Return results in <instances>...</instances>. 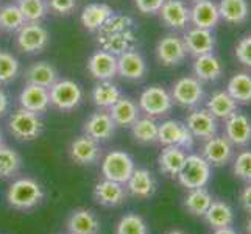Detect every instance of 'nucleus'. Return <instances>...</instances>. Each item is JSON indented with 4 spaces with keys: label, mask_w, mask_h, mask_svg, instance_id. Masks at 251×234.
<instances>
[{
    "label": "nucleus",
    "mask_w": 251,
    "mask_h": 234,
    "mask_svg": "<svg viewBox=\"0 0 251 234\" xmlns=\"http://www.w3.org/2000/svg\"><path fill=\"white\" fill-rule=\"evenodd\" d=\"M44 189L34 178L22 177L14 180L6 190V203L16 211L27 212L38 208L44 200Z\"/></svg>",
    "instance_id": "nucleus-1"
},
{
    "label": "nucleus",
    "mask_w": 251,
    "mask_h": 234,
    "mask_svg": "<svg viewBox=\"0 0 251 234\" xmlns=\"http://www.w3.org/2000/svg\"><path fill=\"white\" fill-rule=\"evenodd\" d=\"M44 122L41 120L39 114H34L27 109H16L11 112L8 119V131L14 139L21 142H31L42 134Z\"/></svg>",
    "instance_id": "nucleus-2"
},
{
    "label": "nucleus",
    "mask_w": 251,
    "mask_h": 234,
    "mask_svg": "<svg viewBox=\"0 0 251 234\" xmlns=\"http://www.w3.org/2000/svg\"><path fill=\"white\" fill-rule=\"evenodd\" d=\"M50 95V106L58 111H74L83 102V89L81 86L74 80H58L49 88Z\"/></svg>",
    "instance_id": "nucleus-3"
},
{
    "label": "nucleus",
    "mask_w": 251,
    "mask_h": 234,
    "mask_svg": "<svg viewBox=\"0 0 251 234\" xmlns=\"http://www.w3.org/2000/svg\"><path fill=\"white\" fill-rule=\"evenodd\" d=\"M211 164L207 162L201 155H187L183 169L178 173V181L179 184L190 189H198L204 187L211 180Z\"/></svg>",
    "instance_id": "nucleus-4"
},
{
    "label": "nucleus",
    "mask_w": 251,
    "mask_h": 234,
    "mask_svg": "<svg viewBox=\"0 0 251 234\" xmlns=\"http://www.w3.org/2000/svg\"><path fill=\"white\" fill-rule=\"evenodd\" d=\"M139 109L149 117H164L170 114V111L173 108V100L170 91L164 89L159 84H153L150 88H145L141 95H139Z\"/></svg>",
    "instance_id": "nucleus-5"
},
{
    "label": "nucleus",
    "mask_w": 251,
    "mask_h": 234,
    "mask_svg": "<svg viewBox=\"0 0 251 234\" xmlns=\"http://www.w3.org/2000/svg\"><path fill=\"white\" fill-rule=\"evenodd\" d=\"M50 34L41 22H25L16 31V47L22 53L36 55L49 46Z\"/></svg>",
    "instance_id": "nucleus-6"
},
{
    "label": "nucleus",
    "mask_w": 251,
    "mask_h": 234,
    "mask_svg": "<svg viewBox=\"0 0 251 234\" xmlns=\"http://www.w3.org/2000/svg\"><path fill=\"white\" fill-rule=\"evenodd\" d=\"M170 95L173 103L183 108H198L204 100V88L195 77H181L172 84Z\"/></svg>",
    "instance_id": "nucleus-7"
},
{
    "label": "nucleus",
    "mask_w": 251,
    "mask_h": 234,
    "mask_svg": "<svg viewBox=\"0 0 251 234\" xmlns=\"http://www.w3.org/2000/svg\"><path fill=\"white\" fill-rule=\"evenodd\" d=\"M134 159L131 155L122 150L109 152L101 162V175L106 180L116 181V183L125 184L134 172Z\"/></svg>",
    "instance_id": "nucleus-8"
},
{
    "label": "nucleus",
    "mask_w": 251,
    "mask_h": 234,
    "mask_svg": "<svg viewBox=\"0 0 251 234\" xmlns=\"http://www.w3.org/2000/svg\"><path fill=\"white\" fill-rule=\"evenodd\" d=\"M158 142L164 147H179L183 150H190L195 144V137L189 131L186 124L170 119L159 125Z\"/></svg>",
    "instance_id": "nucleus-9"
},
{
    "label": "nucleus",
    "mask_w": 251,
    "mask_h": 234,
    "mask_svg": "<svg viewBox=\"0 0 251 234\" xmlns=\"http://www.w3.org/2000/svg\"><path fill=\"white\" fill-rule=\"evenodd\" d=\"M154 52H156L158 61L166 67L179 66L181 63H184L187 56V49L184 46L183 38L175 33L166 34L164 38H161Z\"/></svg>",
    "instance_id": "nucleus-10"
},
{
    "label": "nucleus",
    "mask_w": 251,
    "mask_h": 234,
    "mask_svg": "<svg viewBox=\"0 0 251 234\" xmlns=\"http://www.w3.org/2000/svg\"><path fill=\"white\" fill-rule=\"evenodd\" d=\"M186 127L195 139L207 141L219 133V120L206 108H194L186 117Z\"/></svg>",
    "instance_id": "nucleus-11"
},
{
    "label": "nucleus",
    "mask_w": 251,
    "mask_h": 234,
    "mask_svg": "<svg viewBox=\"0 0 251 234\" xmlns=\"http://www.w3.org/2000/svg\"><path fill=\"white\" fill-rule=\"evenodd\" d=\"M149 72L145 58L136 49L126 50L117 56V75L128 81H141Z\"/></svg>",
    "instance_id": "nucleus-12"
},
{
    "label": "nucleus",
    "mask_w": 251,
    "mask_h": 234,
    "mask_svg": "<svg viewBox=\"0 0 251 234\" xmlns=\"http://www.w3.org/2000/svg\"><path fill=\"white\" fill-rule=\"evenodd\" d=\"M158 14L162 24L173 31H184L190 24V6L184 0H166Z\"/></svg>",
    "instance_id": "nucleus-13"
},
{
    "label": "nucleus",
    "mask_w": 251,
    "mask_h": 234,
    "mask_svg": "<svg viewBox=\"0 0 251 234\" xmlns=\"http://www.w3.org/2000/svg\"><path fill=\"white\" fill-rule=\"evenodd\" d=\"M97 42L101 50L109 52V53L119 56L120 53H124V52L134 49L137 42L136 28L111 31V33H97Z\"/></svg>",
    "instance_id": "nucleus-14"
},
{
    "label": "nucleus",
    "mask_w": 251,
    "mask_h": 234,
    "mask_svg": "<svg viewBox=\"0 0 251 234\" xmlns=\"http://www.w3.org/2000/svg\"><path fill=\"white\" fill-rule=\"evenodd\" d=\"M226 139L236 147H245L251 142V119L244 112L236 111L225 120V134Z\"/></svg>",
    "instance_id": "nucleus-15"
},
{
    "label": "nucleus",
    "mask_w": 251,
    "mask_h": 234,
    "mask_svg": "<svg viewBox=\"0 0 251 234\" xmlns=\"http://www.w3.org/2000/svg\"><path fill=\"white\" fill-rule=\"evenodd\" d=\"M183 41L187 49V53L194 56L214 53L215 44H217V39H215V34L212 33V30L197 28V27L186 30Z\"/></svg>",
    "instance_id": "nucleus-16"
},
{
    "label": "nucleus",
    "mask_w": 251,
    "mask_h": 234,
    "mask_svg": "<svg viewBox=\"0 0 251 234\" xmlns=\"http://www.w3.org/2000/svg\"><path fill=\"white\" fill-rule=\"evenodd\" d=\"M66 227L69 234H100L101 223L92 209L76 208L67 217Z\"/></svg>",
    "instance_id": "nucleus-17"
},
{
    "label": "nucleus",
    "mask_w": 251,
    "mask_h": 234,
    "mask_svg": "<svg viewBox=\"0 0 251 234\" xmlns=\"http://www.w3.org/2000/svg\"><path fill=\"white\" fill-rule=\"evenodd\" d=\"M69 155H71L72 161H75L80 166H89L100 159L101 156V147L100 142H97L92 137L81 134L75 137L69 147Z\"/></svg>",
    "instance_id": "nucleus-18"
},
{
    "label": "nucleus",
    "mask_w": 251,
    "mask_h": 234,
    "mask_svg": "<svg viewBox=\"0 0 251 234\" xmlns=\"http://www.w3.org/2000/svg\"><path fill=\"white\" fill-rule=\"evenodd\" d=\"M116 133V124L112 122L108 111H97L91 114L83 125V134L92 137L97 142L109 141Z\"/></svg>",
    "instance_id": "nucleus-19"
},
{
    "label": "nucleus",
    "mask_w": 251,
    "mask_h": 234,
    "mask_svg": "<svg viewBox=\"0 0 251 234\" xmlns=\"http://www.w3.org/2000/svg\"><path fill=\"white\" fill-rule=\"evenodd\" d=\"M234 153V145H232L225 136L215 134L211 139L204 141L201 156L214 167H222L228 164Z\"/></svg>",
    "instance_id": "nucleus-20"
},
{
    "label": "nucleus",
    "mask_w": 251,
    "mask_h": 234,
    "mask_svg": "<svg viewBox=\"0 0 251 234\" xmlns=\"http://www.w3.org/2000/svg\"><path fill=\"white\" fill-rule=\"evenodd\" d=\"M126 187L125 184L116 183L111 180H101L94 187V200L101 206L116 208L126 202Z\"/></svg>",
    "instance_id": "nucleus-21"
},
{
    "label": "nucleus",
    "mask_w": 251,
    "mask_h": 234,
    "mask_svg": "<svg viewBox=\"0 0 251 234\" xmlns=\"http://www.w3.org/2000/svg\"><path fill=\"white\" fill-rule=\"evenodd\" d=\"M220 21L219 6L212 0H198L190 6V24L197 28L214 30Z\"/></svg>",
    "instance_id": "nucleus-22"
},
{
    "label": "nucleus",
    "mask_w": 251,
    "mask_h": 234,
    "mask_svg": "<svg viewBox=\"0 0 251 234\" xmlns=\"http://www.w3.org/2000/svg\"><path fill=\"white\" fill-rule=\"evenodd\" d=\"M88 71L99 81L112 80L117 75V56L105 50H97L88 59Z\"/></svg>",
    "instance_id": "nucleus-23"
},
{
    "label": "nucleus",
    "mask_w": 251,
    "mask_h": 234,
    "mask_svg": "<svg viewBox=\"0 0 251 234\" xmlns=\"http://www.w3.org/2000/svg\"><path fill=\"white\" fill-rule=\"evenodd\" d=\"M125 187L131 197L139 198V200H147L156 192L158 183L149 169H134L131 177L125 183Z\"/></svg>",
    "instance_id": "nucleus-24"
},
{
    "label": "nucleus",
    "mask_w": 251,
    "mask_h": 234,
    "mask_svg": "<svg viewBox=\"0 0 251 234\" xmlns=\"http://www.w3.org/2000/svg\"><path fill=\"white\" fill-rule=\"evenodd\" d=\"M19 106L22 109L31 111L34 114H44L50 108V95L47 88L34 84H25L19 94Z\"/></svg>",
    "instance_id": "nucleus-25"
},
{
    "label": "nucleus",
    "mask_w": 251,
    "mask_h": 234,
    "mask_svg": "<svg viewBox=\"0 0 251 234\" xmlns=\"http://www.w3.org/2000/svg\"><path fill=\"white\" fill-rule=\"evenodd\" d=\"M192 72L197 80H200L201 83H212L222 78L223 64L220 61V58L214 53L195 56L192 64Z\"/></svg>",
    "instance_id": "nucleus-26"
},
{
    "label": "nucleus",
    "mask_w": 251,
    "mask_h": 234,
    "mask_svg": "<svg viewBox=\"0 0 251 234\" xmlns=\"http://www.w3.org/2000/svg\"><path fill=\"white\" fill-rule=\"evenodd\" d=\"M109 116L112 119V122L116 124V127H120V128H129L131 127L137 119H139V114H141V109H139V105L131 100L129 97H120L114 105H112L109 109Z\"/></svg>",
    "instance_id": "nucleus-27"
},
{
    "label": "nucleus",
    "mask_w": 251,
    "mask_h": 234,
    "mask_svg": "<svg viewBox=\"0 0 251 234\" xmlns=\"http://www.w3.org/2000/svg\"><path fill=\"white\" fill-rule=\"evenodd\" d=\"M24 80L27 84H34L49 89L59 78H58V71L53 64L49 61H38L25 69Z\"/></svg>",
    "instance_id": "nucleus-28"
},
{
    "label": "nucleus",
    "mask_w": 251,
    "mask_h": 234,
    "mask_svg": "<svg viewBox=\"0 0 251 234\" xmlns=\"http://www.w3.org/2000/svg\"><path fill=\"white\" fill-rule=\"evenodd\" d=\"M112 13H114L112 8L106 3H89L83 8L80 21L88 31L97 33L103 27V24L112 16Z\"/></svg>",
    "instance_id": "nucleus-29"
},
{
    "label": "nucleus",
    "mask_w": 251,
    "mask_h": 234,
    "mask_svg": "<svg viewBox=\"0 0 251 234\" xmlns=\"http://www.w3.org/2000/svg\"><path fill=\"white\" fill-rule=\"evenodd\" d=\"M217 6L220 19L229 25H242L250 17L248 0H220Z\"/></svg>",
    "instance_id": "nucleus-30"
},
{
    "label": "nucleus",
    "mask_w": 251,
    "mask_h": 234,
    "mask_svg": "<svg viewBox=\"0 0 251 234\" xmlns=\"http://www.w3.org/2000/svg\"><path fill=\"white\" fill-rule=\"evenodd\" d=\"M237 102L231 97L228 91H215L206 102V109L217 120H226L237 111Z\"/></svg>",
    "instance_id": "nucleus-31"
},
{
    "label": "nucleus",
    "mask_w": 251,
    "mask_h": 234,
    "mask_svg": "<svg viewBox=\"0 0 251 234\" xmlns=\"http://www.w3.org/2000/svg\"><path fill=\"white\" fill-rule=\"evenodd\" d=\"M186 152L179 147H164L158 156V166L164 175L175 178L183 169L186 161Z\"/></svg>",
    "instance_id": "nucleus-32"
},
{
    "label": "nucleus",
    "mask_w": 251,
    "mask_h": 234,
    "mask_svg": "<svg viewBox=\"0 0 251 234\" xmlns=\"http://www.w3.org/2000/svg\"><path fill=\"white\" fill-rule=\"evenodd\" d=\"M203 217L209 223V227L214 230L226 228V227H231L232 222H234V211H232V208L228 203L214 200L211 206L207 208V211Z\"/></svg>",
    "instance_id": "nucleus-33"
},
{
    "label": "nucleus",
    "mask_w": 251,
    "mask_h": 234,
    "mask_svg": "<svg viewBox=\"0 0 251 234\" xmlns=\"http://www.w3.org/2000/svg\"><path fill=\"white\" fill-rule=\"evenodd\" d=\"M92 102L94 105L100 109H109L114 103L122 97V92L117 84H114L111 80L108 81H99L92 88Z\"/></svg>",
    "instance_id": "nucleus-34"
},
{
    "label": "nucleus",
    "mask_w": 251,
    "mask_h": 234,
    "mask_svg": "<svg viewBox=\"0 0 251 234\" xmlns=\"http://www.w3.org/2000/svg\"><path fill=\"white\" fill-rule=\"evenodd\" d=\"M226 91L237 105H250L251 103V74L237 72L228 81Z\"/></svg>",
    "instance_id": "nucleus-35"
},
{
    "label": "nucleus",
    "mask_w": 251,
    "mask_h": 234,
    "mask_svg": "<svg viewBox=\"0 0 251 234\" xmlns=\"http://www.w3.org/2000/svg\"><path fill=\"white\" fill-rule=\"evenodd\" d=\"M129 128H131V134L136 142L144 145H151L158 142L159 125L153 117H139Z\"/></svg>",
    "instance_id": "nucleus-36"
},
{
    "label": "nucleus",
    "mask_w": 251,
    "mask_h": 234,
    "mask_svg": "<svg viewBox=\"0 0 251 234\" xmlns=\"http://www.w3.org/2000/svg\"><path fill=\"white\" fill-rule=\"evenodd\" d=\"M212 202H214V198H212L209 190H207L206 187H198V189L189 190V194L184 197L183 205L192 215L203 217Z\"/></svg>",
    "instance_id": "nucleus-37"
},
{
    "label": "nucleus",
    "mask_w": 251,
    "mask_h": 234,
    "mask_svg": "<svg viewBox=\"0 0 251 234\" xmlns=\"http://www.w3.org/2000/svg\"><path fill=\"white\" fill-rule=\"evenodd\" d=\"M22 169L21 155L5 144L0 145V180H11Z\"/></svg>",
    "instance_id": "nucleus-38"
},
{
    "label": "nucleus",
    "mask_w": 251,
    "mask_h": 234,
    "mask_svg": "<svg viewBox=\"0 0 251 234\" xmlns=\"http://www.w3.org/2000/svg\"><path fill=\"white\" fill-rule=\"evenodd\" d=\"M24 24V14L17 3H8L0 6V30L16 33Z\"/></svg>",
    "instance_id": "nucleus-39"
},
{
    "label": "nucleus",
    "mask_w": 251,
    "mask_h": 234,
    "mask_svg": "<svg viewBox=\"0 0 251 234\" xmlns=\"http://www.w3.org/2000/svg\"><path fill=\"white\" fill-rule=\"evenodd\" d=\"M21 64L10 52L0 50V86L10 84L16 80V77L19 75Z\"/></svg>",
    "instance_id": "nucleus-40"
},
{
    "label": "nucleus",
    "mask_w": 251,
    "mask_h": 234,
    "mask_svg": "<svg viewBox=\"0 0 251 234\" xmlns=\"http://www.w3.org/2000/svg\"><path fill=\"white\" fill-rule=\"evenodd\" d=\"M17 6L21 8L25 22H41L49 13L47 0H19Z\"/></svg>",
    "instance_id": "nucleus-41"
},
{
    "label": "nucleus",
    "mask_w": 251,
    "mask_h": 234,
    "mask_svg": "<svg viewBox=\"0 0 251 234\" xmlns=\"http://www.w3.org/2000/svg\"><path fill=\"white\" fill-rule=\"evenodd\" d=\"M116 234H149L147 222L139 214H125L116 225Z\"/></svg>",
    "instance_id": "nucleus-42"
},
{
    "label": "nucleus",
    "mask_w": 251,
    "mask_h": 234,
    "mask_svg": "<svg viewBox=\"0 0 251 234\" xmlns=\"http://www.w3.org/2000/svg\"><path fill=\"white\" fill-rule=\"evenodd\" d=\"M136 28V24L133 17L120 13H112L109 19L103 24V27L97 33H111V31H120V30H131Z\"/></svg>",
    "instance_id": "nucleus-43"
},
{
    "label": "nucleus",
    "mask_w": 251,
    "mask_h": 234,
    "mask_svg": "<svg viewBox=\"0 0 251 234\" xmlns=\"http://www.w3.org/2000/svg\"><path fill=\"white\" fill-rule=\"evenodd\" d=\"M232 172L240 180L250 183L251 181V150H245L236 156L232 162Z\"/></svg>",
    "instance_id": "nucleus-44"
},
{
    "label": "nucleus",
    "mask_w": 251,
    "mask_h": 234,
    "mask_svg": "<svg viewBox=\"0 0 251 234\" xmlns=\"http://www.w3.org/2000/svg\"><path fill=\"white\" fill-rule=\"evenodd\" d=\"M234 55L242 66L251 69V34H245L239 39L234 49Z\"/></svg>",
    "instance_id": "nucleus-45"
},
{
    "label": "nucleus",
    "mask_w": 251,
    "mask_h": 234,
    "mask_svg": "<svg viewBox=\"0 0 251 234\" xmlns=\"http://www.w3.org/2000/svg\"><path fill=\"white\" fill-rule=\"evenodd\" d=\"M47 6L56 14H71L76 8V0H47Z\"/></svg>",
    "instance_id": "nucleus-46"
},
{
    "label": "nucleus",
    "mask_w": 251,
    "mask_h": 234,
    "mask_svg": "<svg viewBox=\"0 0 251 234\" xmlns=\"http://www.w3.org/2000/svg\"><path fill=\"white\" fill-rule=\"evenodd\" d=\"M166 0H134L136 8L142 14H158Z\"/></svg>",
    "instance_id": "nucleus-47"
},
{
    "label": "nucleus",
    "mask_w": 251,
    "mask_h": 234,
    "mask_svg": "<svg viewBox=\"0 0 251 234\" xmlns=\"http://www.w3.org/2000/svg\"><path fill=\"white\" fill-rule=\"evenodd\" d=\"M240 203H242V206H244L247 211L251 212V181H250V183L244 189H242Z\"/></svg>",
    "instance_id": "nucleus-48"
},
{
    "label": "nucleus",
    "mask_w": 251,
    "mask_h": 234,
    "mask_svg": "<svg viewBox=\"0 0 251 234\" xmlns=\"http://www.w3.org/2000/svg\"><path fill=\"white\" fill-rule=\"evenodd\" d=\"M8 108H10V97H8V94L0 88V117H3L6 114Z\"/></svg>",
    "instance_id": "nucleus-49"
},
{
    "label": "nucleus",
    "mask_w": 251,
    "mask_h": 234,
    "mask_svg": "<svg viewBox=\"0 0 251 234\" xmlns=\"http://www.w3.org/2000/svg\"><path fill=\"white\" fill-rule=\"evenodd\" d=\"M212 234H237V231L231 227H226V228H217Z\"/></svg>",
    "instance_id": "nucleus-50"
},
{
    "label": "nucleus",
    "mask_w": 251,
    "mask_h": 234,
    "mask_svg": "<svg viewBox=\"0 0 251 234\" xmlns=\"http://www.w3.org/2000/svg\"><path fill=\"white\" fill-rule=\"evenodd\" d=\"M167 234H186V233H183V231H179V230H172V231H169Z\"/></svg>",
    "instance_id": "nucleus-51"
},
{
    "label": "nucleus",
    "mask_w": 251,
    "mask_h": 234,
    "mask_svg": "<svg viewBox=\"0 0 251 234\" xmlns=\"http://www.w3.org/2000/svg\"><path fill=\"white\" fill-rule=\"evenodd\" d=\"M247 230H248V234H251V217H250V220H248V227H247Z\"/></svg>",
    "instance_id": "nucleus-52"
},
{
    "label": "nucleus",
    "mask_w": 251,
    "mask_h": 234,
    "mask_svg": "<svg viewBox=\"0 0 251 234\" xmlns=\"http://www.w3.org/2000/svg\"><path fill=\"white\" fill-rule=\"evenodd\" d=\"M3 144V133H2V130H0V145Z\"/></svg>",
    "instance_id": "nucleus-53"
},
{
    "label": "nucleus",
    "mask_w": 251,
    "mask_h": 234,
    "mask_svg": "<svg viewBox=\"0 0 251 234\" xmlns=\"http://www.w3.org/2000/svg\"><path fill=\"white\" fill-rule=\"evenodd\" d=\"M190 2H198V0H190Z\"/></svg>",
    "instance_id": "nucleus-54"
}]
</instances>
